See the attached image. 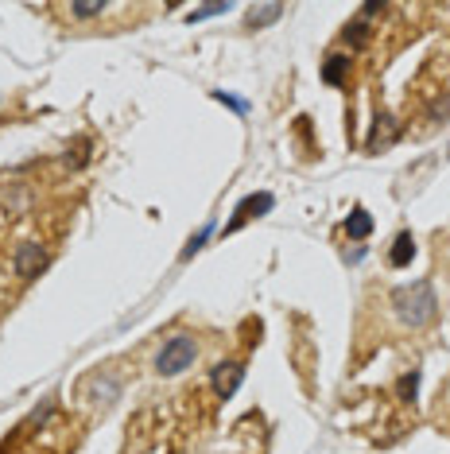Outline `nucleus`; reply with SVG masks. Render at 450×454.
<instances>
[{"instance_id":"nucleus-11","label":"nucleus","mask_w":450,"mask_h":454,"mask_svg":"<svg viewBox=\"0 0 450 454\" xmlns=\"http://www.w3.org/2000/svg\"><path fill=\"white\" fill-rule=\"evenodd\" d=\"M342 39H346L349 47H365V39H369V23H365V20H354V23H346V31H342Z\"/></svg>"},{"instance_id":"nucleus-6","label":"nucleus","mask_w":450,"mask_h":454,"mask_svg":"<svg viewBox=\"0 0 450 454\" xmlns=\"http://www.w3.org/2000/svg\"><path fill=\"white\" fill-rule=\"evenodd\" d=\"M396 125H392V117H376V125H373V132H369V140H365V148L369 152H381V148H388L392 140H396Z\"/></svg>"},{"instance_id":"nucleus-8","label":"nucleus","mask_w":450,"mask_h":454,"mask_svg":"<svg viewBox=\"0 0 450 454\" xmlns=\"http://www.w3.org/2000/svg\"><path fill=\"white\" fill-rule=\"evenodd\" d=\"M346 70H349V55H330V59L322 62V82L326 86H342Z\"/></svg>"},{"instance_id":"nucleus-12","label":"nucleus","mask_w":450,"mask_h":454,"mask_svg":"<svg viewBox=\"0 0 450 454\" xmlns=\"http://www.w3.org/2000/svg\"><path fill=\"white\" fill-rule=\"evenodd\" d=\"M415 389H420V369H412V373H404V377H400L396 396H400V400H415Z\"/></svg>"},{"instance_id":"nucleus-16","label":"nucleus","mask_w":450,"mask_h":454,"mask_svg":"<svg viewBox=\"0 0 450 454\" xmlns=\"http://www.w3.org/2000/svg\"><path fill=\"white\" fill-rule=\"evenodd\" d=\"M214 97H218V101H225L229 109H237V113H249V105H244L241 97H229V94H222V89H214Z\"/></svg>"},{"instance_id":"nucleus-15","label":"nucleus","mask_w":450,"mask_h":454,"mask_svg":"<svg viewBox=\"0 0 450 454\" xmlns=\"http://www.w3.org/2000/svg\"><path fill=\"white\" fill-rule=\"evenodd\" d=\"M233 4H206V8H198V12H191V23L194 20H206V16H222V12H229Z\"/></svg>"},{"instance_id":"nucleus-7","label":"nucleus","mask_w":450,"mask_h":454,"mask_svg":"<svg viewBox=\"0 0 450 454\" xmlns=\"http://www.w3.org/2000/svg\"><path fill=\"white\" fill-rule=\"evenodd\" d=\"M412 257H415V237L412 233H400L396 241H392L388 264H392V268H404V264H412Z\"/></svg>"},{"instance_id":"nucleus-5","label":"nucleus","mask_w":450,"mask_h":454,"mask_svg":"<svg viewBox=\"0 0 450 454\" xmlns=\"http://www.w3.org/2000/svg\"><path fill=\"white\" fill-rule=\"evenodd\" d=\"M244 369L237 365V361H222V365H214V373H210V381H214V392L222 396V400H229V396L237 392V384H241Z\"/></svg>"},{"instance_id":"nucleus-13","label":"nucleus","mask_w":450,"mask_h":454,"mask_svg":"<svg viewBox=\"0 0 450 454\" xmlns=\"http://www.w3.org/2000/svg\"><path fill=\"white\" fill-rule=\"evenodd\" d=\"M210 229H214V226H202V229H198V233H194V237H191V245H186V249H183V260H191V257H194V253H198V249H202V245H206V237H210Z\"/></svg>"},{"instance_id":"nucleus-14","label":"nucleus","mask_w":450,"mask_h":454,"mask_svg":"<svg viewBox=\"0 0 450 454\" xmlns=\"http://www.w3.org/2000/svg\"><path fill=\"white\" fill-rule=\"evenodd\" d=\"M105 4H70V16H78V20H89V16H101Z\"/></svg>"},{"instance_id":"nucleus-9","label":"nucleus","mask_w":450,"mask_h":454,"mask_svg":"<svg viewBox=\"0 0 450 454\" xmlns=\"http://www.w3.org/2000/svg\"><path fill=\"white\" fill-rule=\"evenodd\" d=\"M346 233L357 237V241H361V237H369L373 233V218L365 210H354V214H349V221H346Z\"/></svg>"},{"instance_id":"nucleus-2","label":"nucleus","mask_w":450,"mask_h":454,"mask_svg":"<svg viewBox=\"0 0 450 454\" xmlns=\"http://www.w3.org/2000/svg\"><path fill=\"white\" fill-rule=\"evenodd\" d=\"M194 353H198L194 338H191V334H175V338H171V342L159 350V358H155V369H159L163 377H175V373H183V369L194 361Z\"/></svg>"},{"instance_id":"nucleus-1","label":"nucleus","mask_w":450,"mask_h":454,"mask_svg":"<svg viewBox=\"0 0 450 454\" xmlns=\"http://www.w3.org/2000/svg\"><path fill=\"white\" fill-rule=\"evenodd\" d=\"M392 307H396V319L404 326H427L439 311L431 279H415V284H407V287H396V292H392Z\"/></svg>"},{"instance_id":"nucleus-10","label":"nucleus","mask_w":450,"mask_h":454,"mask_svg":"<svg viewBox=\"0 0 450 454\" xmlns=\"http://www.w3.org/2000/svg\"><path fill=\"white\" fill-rule=\"evenodd\" d=\"M280 16H283V4H264V8H252V16H249V28H264V23L280 20Z\"/></svg>"},{"instance_id":"nucleus-3","label":"nucleus","mask_w":450,"mask_h":454,"mask_svg":"<svg viewBox=\"0 0 450 454\" xmlns=\"http://www.w3.org/2000/svg\"><path fill=\"white\" fill-rule=\"evenodd\" d=\"M272 202H276V198L268 194V191H260V194H249V198H244V202H241V206H237V210H233V218L225 221V233H237V229H244V226H249L252 218H260V214H268V210H272Z\"/></svg>"},{"instance_id":"nucleus-4","label":"nucleus","mask_w":450,"mask_h":454,"mask_svg":"<svg viewBox=\"0 0 450 454\" xmlns=\"http://www.w3.org/2000/svg\"><path fill=\"white\" fill-rule=\"evenodd\" d=\"M43 268H47V253L39 249L35 241H28V245L16 249V276H20V279H35Z\"/></svg>"}]
</instances>
